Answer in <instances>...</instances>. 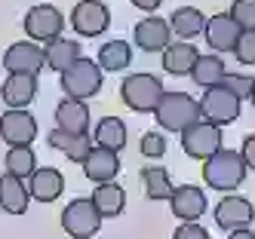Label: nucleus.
<instances>
[{
  "label": "nucleus",
  "instance_id": "obj_1",
  "mask_svg": "<svg viewBox=\"0 0 255 239\" xmlns=\"http://www.w3.org/2000/svg\"><path fill=\"white\" fill-rule=\"evenodd\" d=\"M157 123L166 129V132H185L188 126L203 120V110H200V101L191 98L188 92H163V98L154 110Z\"/></svg>",
  "mask_w": 255,
  "mask_h": 239
},
{
  "label": "nucleus",
  "instance_id": "obj_2",
  "mask_svg": "<svg viewBox=\"0 0 255 239\" xmlns=\"http://www.w3.org/2000/svg\"><path fill=\"white\" fill-rule=\"evenodd\" d=\"M246 162L240 151H228L222 147L218 154H212L203 165V178L212 190H237L246 181Z\"/></svg>",
  "mask_w": 255,
  "mask_h": 239
},
{
  "label": "nucleus",
  "instance_id": "obj_3",
  "mask_svg": "<svg viewBox=\"0 0 255 239\" xmlns=\"http://www.w3.org/2000/svg\"><path fill=\"white\" fill-rule=\"evenodd\" d=\"M163 92H166L163 89V80L154 77V74H129L120 83V98L135 114H154Z\"/></svg>",
  "mask_w": 255,
  "mask_h": 239
},
{
  "label": "nucleus",
  "instance_id": "obj_4",
  "mask_svg": "<svg viewBox=\"0 0 255 239\" xmlns=\"http://www.w3.org/2000/svg\"><path fill=\"white\" fill-rule=\"evenodd\" d=\"M102 68L99 62L93 59H80L74 62L65 74H62V92H65V98H77V101H86V98H93L96 92L102 89Z\"/></svg>",
  "mask_w": 255,
  "mask_h": 239
},
{
  "label": "nucleus",
  "instance_id": "obj_5",
  "mask_svg": "<svg viewBox=\"0 0 255 239\" xmlns=\"http://www.w3.org/2000/svg\"><path fill=\"white\" fill-rule=\"evenodd\" d=\"M25 34H28V40L34 43H52V40H59L62 31H65V15L52 6V3H37V6H31L25 12Z\"/></svg>",
  "mask_w": 255,
  "mask_h": 239
},
{
  "label": "nucleus",
  "instance_id": "obj_6",
  "mask_svg": "<svg viewBox=\"0 0 255 239\" xmlns=\"http://www.w3.org/2000/svg\"><path fill=\"white\" fill-rule=\"evenodd\" d=\"M102 227V215L99 209L93 206V199H71L65 212H62V230L68 236H74V239H93Z\"/></svg>",
  "mask_w": 255,
  "mask_h": 239
},
{
  "label": "nucleus",
  "instance_id": "obj_7",
  "mask_svg": "<svg viewBox=\"0 0 255 239\" xmlns=\"http://www.w3.org/2000/svg\"><path fill=\"white\" fill-rule=\"evenodd\" d=\"M222 126H215L209 120H200L194 126H188L181 132V151H185L191 159H209L212 154L222 151Z\"/></svg>",
  "mask_w": 255,
  "mask_h": 239
},
{
  "label": "nucleus",
  "instance_id": "obj_8",
  "mask_svg": "<svg viewBox=\"0 0 255 239\" xmlns=\"http://www.w3.org/2000/svg\"><path fill=\"white\" fill-rule=\"evenodd\" d=\"M240 98L234 95L231 89L225 86H212L203 92L200 98V110H203V120L215 123V126H228V123H237L240 120Z\"/></svg>",
  "mask_w": 255,
  "mask_h": 239
},
{
  "label": "nucleus",
  "instance_id": "obj_9",
  "mask_svg": "<svg viewBox=\"0 0 255 239\" xmlns=\"http://www.w3.org/2000/svg\"><path fill=\"white\" fill-rule=\"evenodd\" d=\"M252 221H255V206L246 196L231 193V196L218 199V206H215V224L222 227L225 233L246 230V227H252Z\"/></svg>",
  "mask_w": 255,
  "mask_h": 239
},
{
  "label": "nucleus",
  "instance_id": "obj_10",
  "mask_svg": "<svg viewBox=\"0 0 255 239\" xmlns=\"http://www.w3.org/2000/svg\"><path fill=\"white\" fill-rule=\"evenodd\" d=\"M108 25H111V12L102 0H80L71 9V28L80 37H99L108 31Z\"/></svg>",
  "mask_w": 255,
  "mask_h": 239
},
{
  "label": "nucleus",
  "instance_id": "obj_11",
  "mask_svg": "<svg viewBox=\"0 0 255 239\" xmlns=\"http://www.w3.org/2000/svg\"><path fill=\"white\" fill-rule=\"evenodd\" d=\"M34 135H37L34 114H28L25 107H6V114L0 117V138L9 147H22V144H31Z\"/></svg>",
  "mask_w": 255,
  "mask_h": 239
},
{
  "label": "nucleus",
  "instance_id": "obj_12",
  "mask_svg": "<svg viewBox=\"0 0 255 239\" xmlns=\"http://www.w3.org/2000/svg\"><path fill=\"white\" fill-rule=\"evenodd\" d=\"M43 65H46V52L34 43V40L12 43V46L6 49V55H3L6 74H28V77H37Z\"/></svg>",
  "mask_w": 255,
  "mask_h": 239
},
{
  "label": "nucleus",
  "instance_id": "obj_13",
  "mask_svg": "<svg viewBox=\"0 0 255 239\" xmlns=\"http://www.w3.org/2000/svg\"><path fill=\"white\" fill-rule=\"evenodd\" d=\"M240 34H243V28L234 22L231 12H215V15L206 18V43L215 49V55L218 52H234Z\"/></svg>",
  "mask_w": 255,
  "mask_h": 239
},
{
  "label": "nucleus",
  "instance_id": "obj_14",
  "mask_svg": "<svg viewBox=\"0 0 255 239\" xmlns=\"http://www.w3.org/2000/svg\"><path fill=\"white\" fill-rule=\"evenodd\" d=\"M172 43V28L166 18H157V15H148L135 25V46L144 49V52H163Z\"/></svg>",
  "mask_w": 255,
  "mask_h": 239
},
{
  "label": "nucleus",
  "instance_id": "obj_15",
  "mask_svg": "<svg viewBox=\"0 0 255 239\" xmlns=\"http://www.w3.org/2000/svg\"><path fill=\"white\" fill-rule=\"evenodd\" d=\"M169 209L181 224L185 221H200L206 215V193L200 187H194V184H181V187H175V193L169 199Z\"/></svg>",
  "mask_w": 255,
  "mask_h": 239
},
{
  "label": "nucleus",
  "instance_id": "obj_16",
  "mask_svg": "<svg viewBox=\"0 0 255 239\" xmlns=\"http://www.w3.org/2000/svg\"><path fill=\"white\" fill-rule=\"evenodd\" d=\"M120 172V157L117 151H108V147H93L83 162V175L93 181V184H108V181H114Z\"/></svg>",
  "mask_w": 255,
  "mask_h": 239
},
{
  "label": "nucleus",
  "instance_id": "obj_17",
  "mask_svg": "<svg viewBox=\"0 0 255 239\" xmlns=\"http://www.w3.org/2000/svg\"><path fill=\"white\" fill-rule=\"evenodd\" d=\"M28 190H31V199L34 202H56L62 193H65V175L59 169H37L31 178H28Z\"/></svg>",
  "mask_w": 255,
  "mask_h": 239
},
{
  "label": "nucleus",
  "instance_id": "obj_18",
  "mask_svg": "<svg viewBox=\"0 0 255 239\" xmlns=\"http://www.w3.org/2000/svg\"><path fill=\"white\" fill-rule=\"evenodd\" d=\"M28 202H31V190L22 178L6 175V172L0 175V209L6 215H25Z\"/></svg>",
  "mask_w": 255,
  "mask_h": 239
},
{
  "label": "nucleus",
  "instance_id": "obj_19",
  "mask_svg": "<svg viewBox=\"0 0 255 239\" xmlns=\"http://www.w3.org/2000/svg\"><path fill=\"white\" fill-rule=\"evenodd\" d=\"M0 95H3L6 107H28L37 98V77H28V74H6L3 86H0Z\"/></svg>",
  "mask_w": 255,
  "mask_h": 239
},
{
  "label": "nucleus",
  "instance_id": "obj_20",
  "mask_svg": "<svg viewBox=\"0 0 255 239\" xmlns=\"http://www.w3.org/2000/svg\"><path fill=\"white\" fill-rule=\"evenodd\" d=\"M197 59H200V52H197L194 43H188V40L169 43L166 49H163V71H166V74H175V77H185V74L191 77Z\"/></svg>",
  "mask_w": 255,
  "mask_h": 239
},
{
  "label": "nucleus",
  "instance_id": "obj_21",
  "mask_svg": "<svg viewBox=\"0 0 255 239\" xmlns=\"http://www.w3.org/2000/svg\"><path fill=\"white\" fill-rule=\"evenodd\" d=\"M49 147H56V151H62L71 162H86V157H89V151H93V141H89V135L83 132V135H74V132H65V129H52L49 132Z\"/></svg>",
  "mask_w": 255,
  "mask_h": 239
},
{
  "label": "nucleus",
  "instance_id": "obj_22",
  "mask_svg": "<svg viewBox=\"0 0 255 239\" xmlns=\"http://www.w3.org/2000/svg\"><path fill=\"white\" fill-rule=\"evenodd\" d=\"M56 126L65 129V132L83 135L86 129H89V107H86V101H77V98L59 101V107H56Z\"/></svg>",
  "mask_w": 255,
  "mask_h": 239
},
{
  "label": "nucleus",
  "instance_id": "obj_23",
  "mask_svg": "<svg viewBox=\"0 0 255 239\" xmlns=\"http://www.w3.org/2000/svg\"><path fill=\"white\" fill-rule=\"evenodd\" d=\"M169 28L178 40H194L206 31V15L200 12L197 6H178L172 15H169Z\"/></svg>",
  "mask_w": 255,
  "mask_h": 239
},
{
  "label": "nucleus",
  "instance_id": "obj_24",
  "mask_svg": "<svg viewBox=\"0 0 255 239\" xmlns=\"http://www.w3.org/2000/svg\"><path fill=\"white\" fill-rule=\"evenodd\" d=\"M93 206L99 209L102 218H117L126 206V193L117 181H108V184H96V190H93Z\"/></svg>",
  "mask_w": 255,
  "mask_h": 239
},
{
  "label": "nucleus",
  "instance_id": "obj_25",
  "mask_svg": "<svg viewBox=\"0 0 255 239\" xmlns=\"http://www.w3.org/2000/svg\"><path fill=\"white\" fill-rule=\"evenodd\" d=\"M46 68H52L56 74H65L74 62H80V43L77 40H68V37H59V40H52L46 49Z\"/></svg>",
  "mask_w": 255,
  "mask_h": 239
},
{
  "label": "nucleus",
  "instance_id": "obj_26",
  "mask_svg": "<svg viewBox=\"0 0 255 239\" xmlns=\"http://www.w3.org/2000/svg\"><path fill=\"white\" fill-rule=\"evenodd\" d=\"M225 74H228V68H225V62H222V55H200L197 59V65H194V71H191V80L200 86V89H212V86H222V80H225Z\"/></svg>",
  "mask_w": 255,
  "mask_h": 239
},
{
  "label": "nucleus",
  "instance_id": "obj_27",
  "mask_svg": "<svg viewBox=\"0 0 255 239\" xmlns=\"http://www.w3.org/2000/svg\"><path fill=\"white\" fill-rule=\"evenodd\" d=\"M141 187L148 193V199H172V193H175L169 172L163 169V165H144L141 169Z\"/></svg>",
  "mask_w": 255,
  "mask_h": 239
},
{
  "label": "nucleus",
  "instance_id": "obj_28",
  "mask_svg": "<svg viewBox=\"0 0 255 239\" xmlns=\"http://www.w3.org/2000/svg\"><path fill=\"white\" fill-rule=\"evenodd\" d=\"M99 68L108 71V74H114V71H123V68H129L132 62V46L126 43V40H111V43H102L99 49Z\"/></svg>",
  "mask_w": 255,
  "mask_h": 239
},
{
  "label": "nucleus",
  "instance_id": "obj_29",
  "mask_svg": "<svg viewBox=\"0 0 255 239\" xmlns=\"http://www.w3.org/2000/svg\"><path fill=\"white\" fill-rule=\"evenodd\" d=\"M93 141L99 144V147H108V151H123L126 147V123L120 120V117H105L99 126H96V135H93Z\"/></svg>",
  "mask_w": 255,
  "mask_h": 239
},
{
  "label": "nucleus",
  "instance_id": "obj_30",
  "mask_svg": "<svg viewBox=\"0 0 255 239\" xmlns=\"http://www.w3.org/2000/svg\"><path fill=\"white\" fill-rule=\"evenodd\" d=\"M3 165H6V175H15V178L28 181L34 172H37V157H34L31 144L9 147V151H6V159H3Z\"/></svg>",
  "mask_w": 255,
  "mask_h": 239
},
{
  "label": "nucleus",
  "instance_id": "obj_31",
  "mask_svg": "<svg viewBox=\"0 0 255 239\" xmlns=\"http://www.w3.org/2000/svg\"><path fill=\"white\" fill-rule=\"evenodd\" d=\"M231 15L243 31H255V0H234Z\"/></svg>",
  "mask_w": 255,
  "mask_h": 239
},
{
  "label": "nucleus",
  "instance_id": "obj_32",
  "mask_svg": "<svg viewBox=\"0 0 255 239\" xmlns=\"http://www.w3.org/2000/svg\"><path fill=\"white\" fill-rule=\"evenodd\" d=\"M225 89H231L237 98H249L252 95V89H255V80L249 77V74H225V80H222Z\"/></svg>",
  "mask_w": 255,
  "mask_h": 239
},
{
  "label": "nucleus",
  "instance_id": "obj_33",
  "mask_svg": "<svg viewBox=\"0 0 255 239\" xmlns=\"http://www.w3.org/2000/svg\"><path fill=\"white\" fill-rule=\"evenodd\" d=\"M138 151H141V157H148V159H160L163 154H166V138H163L160 132H144Z\"/></svg>",
  "mask_w": 255,
  "mask_h": 239
},
{
  "label": "nucleus",
  "instance_id": "obj_34",
  "mask_svg": "<svg viewBox=\"0 0 255 239\" xmlns=\"http://www.w3.org/2000/svg\"><path fill=\"white\" fill-rule=\"evenodd\" d=\"M234 59L240 65H255V31H243L234 46Z\"/></svg>",
  "mask_w": 255,
  "mask_h": 239
},
{
  "label": "nucleus",
  "instance_id": "obj_35",
  "mask_svg": "<svg viewBox=\"0 0 255 239\" xmlns=\"http://www.w3.org/2000/svg\"><path fill=\"white\" fill-rule=\"evenodd\" d=\"M172 239H212L206 227H200L197 221H185V224H178V230L172 233Z\"/></svg>",
  "mask_w": 255,
  "mask_h": 239
},
{
  "label": "nucleus",
  "instance_id": "obj_36",
  "mask_svg": "<svg viewBox=\"0 0 255 239\" xmlns=\"http://www.w3.org/2000/svg\"><path fill=\"white\" fill-rule=\"evenodd\" d=\"M240 154H243V162H246V169L255 172V132L243 138V147H240Z\"/></svg>",
  "mask_w": 255,
  "mask_h": 239
},
{
  "label": "nucleus",
  "instance_id": "obj_37",
  "mask_svg": "<svg viewBox=\"0 0 255 239\" xmlns=\"http://www.w3.org/2000/svg\"><path fill=\"white\" fill-rule=\"evenodd\" d=\"M129 3L135 6V9H144V12H151V9H157L163 0H129Z\"/></svg>",
  "mask_w": 255,
  "mask_h": 239
},
{
  "label": "nucleus",
  "instance_id": "obj_38",
  "mask_svg": "<svg viewBox=\"0 0 255 239\" xmlns=\"http://www.w3.org/2000/svg\"><path fill=\"white\" fill-rule=\"evenodd\" d=\"M228 239H255V233L246 227V230H234V233H228Z\"/></svg>",
  "mask_w": 255,
  "mask_h": 239
},
{
  "label": "nucleus",
  "instance_id": "obj_39",
  "mask_svg": "<svg viewBox=\"0 0 255 239\" xmlns=\"http://www.w3.org/2000/svg\"><path fill=\"white\" fill-rule=\"evenodd\" d=\"M249 101H252V107H255V89H252V95H249Z\"/></svg>",
  "mask_w": 255,
  "mask_h": 239
}]
</instances>
